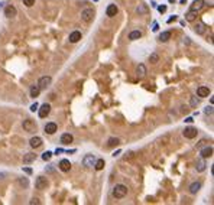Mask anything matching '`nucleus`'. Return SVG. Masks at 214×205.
I'll return each mask as SVG.
<instances>
[{
	"mask_svg": "<svg viewBox=\"0 0 214 205\" xmlns=\"http://www.w3.org/2000/svg\"><path fill=\"white\" fill-rule=\"evenodd\" d=\"M126 195H127V186H126V185L119 184L113 188V196H114L116 199H122Z\"/></svg>",
	"mask_w": 214,
	"mask_h": 205,
	"instance_id": "1",
	"label": "nucleus"
},
{
	"mask_svg": "<svg viewBox=\"0 0 214 205\" xmlns=\"http://www.w3.org/2000/svg\"><path fill=\"white\" fill-rule=\"evenodd\" d=\"M94 16H96V12H94V9H91V7H88V9H84V10L81 12V19H83V22H85V23H90V22H93Z\"/></svg>",
	"mask_w": 214,
	"mask_h": 205,
	"instance_id": "2",
	"label": "nucleus"
},
{
	"mask_svg": "<svg viewBox=\"0 0 214 205\" xmlns=\"http://www.w3.org/2000/svg\"><path fill=\"white\" fill-rule=\"evenodd\" d=\"M23 129L26 130L28 133H34V131H36V123H35L34 120H31V119H26V120H23Z\"/></svg>",
	"mask_w": 214,
	"mask_h": 205,
	"instance_id": "3",
	"label": "nucleus"
},
{
	"mask_svg": "<svg viewBox=\"0 0 214 205\" xmlns=\"http://www.w3.org/2000/svg\"><path fill=\"white\" fill-rule=\"evenodd\" d=\"M51 82H52V78H51V77H41L39 81H38V87H39L41 91H42V90H46L48 87L51 85Z\"/></svg>",
	"mask_w": 214,
	"mask_h": 205,
	"instance_id": "4",
	"label": "nucleus"
},
{
	"mask_svg": "<svg viewBox=\"0 0 214 205\" xmlns=\"http://www.w3.org/2000/svg\"><path fill=\"white\" fill-rule=\"evenodd\" d=\"M46 186H48V179L44 176H38L35 181V188L36 189H46Z\"/></svg>",
	"mask_w": 214,
	"mask_h": 205,
	"instance_id": "5",
	"label": "nucleus"
},
{
	"mask_svg": "<svg viewBox=\"0 0 214 205\" xmlns=\"http://www.w3.org/2000/svg\"><path fill=\"white\" fill-rule=\"evenodd\" d=\"M96 156L94 155H85L84 156V159H83V165L85 166V168H93L94 166V163H96Z\"/></svg>",
	"mask_w": 214,
	"mask_h": 205,
	"instance_id": "6",
	"label": "nucleus"
},
{
	"mask_svg": "<svg viewBox=\"0 0 214 205\" xmlns=\"http://www.w3.org/2000/svg\"><path fill=\"white\" fill-rule=\"evenodd\" d=\"M197 129L195 127H185V130L182 131V134H184V137H187V139H194L195 136H197Z\"/></svg>",
	"mask_w": 214,
	"mask_h": 205,
	"instance_id": "7",
	"label": "nucleus"
},
{
	"mask_svg": "<svg viewBox=\"0 0 214 205\" xmlns=\"http://www.w3.org/2000/svg\"><path fill=\"white\" fill-rule=\"evenodd\" d=\"M38 110H39V117H41V119H45L46 116L51 113V106L45 103V104H42L41 108H38Z\"/></svg>",
	"mask_w": 214,
	"mask_h": 205,
	"instance_id": "8",
	"label": "nucleus"
},
{
	"mask_svg": "<svg viewBox=\"0 0 214 205\" xmlns=\"http://www.w3.org/2000/svg\"><path fill=\"white\" fill-rule=\"evenodd\" d=\"M207 31V26H205V23L203 22H198L195 26H194V32L197 33V35H204Z\"/></svg>",
	"mask_w": 214,
	"mask_h": 205,
	"instance_id": "9",
	"label": "nucleus"
},
{
	"mask_svg": "<svg viewBox=\"0 0 214 205\" xmlns=\"http://www.w3.org/2000/svg\"><path fill=\"white\" fill-rule=\"evenodd\" d=\"M204 0H194L192 1V4H191V9L190 10H194V12H198V10H201L204 7Z\"/></svg>",
	"mask_w": 214,
	"mask_h": 205,
	"instance_id": "10",
	"label": "nucleus"
},
{
	"mask_svg": "<svg viewBox=\"0 0 214 205\" xmlns=\"http://www.w3.org/2000/svg\"><path fill=\"white\" fill-rule=\"evenodd\" d=\"M208 94H210V90H208V87L201 85V87H198V88H197V96H198V97H201V98L208 97Z\"/></svg>",
	"mask_w": 214,
	"mask_h": 205,
	"instance_id": "11",
	"label": "nucleus"
},
{
	"mask_svg": "<svg viewBox=\"0 0 214 205\" xmlns=\"http://www.w3.org/2000/svg\"><path fill=\"white\" fill-rule=\"evenodd\" d=\"M16 13H18V10H16L15 6H12V4L6 6V9H4V16L6 18H13V16H16Z\"/></svg>",
	"mask_w": 214,
	"mask_h": 205,
	"instance_id": "12",
	"label": "nucleus"
},
{
	"mask_svg": "<svg viewBox=\"0 0 214 205\" xmlns=\"http://www.w3.org/2000/svg\"><path fill=\"white\" fill-rule=\"evenodd\" d=\"M106 15H107L109 18H114V16L117 15V6H116V4H109L107 9H106Z\"/></svg>",
	"mask_w": 214,
	"mask_h": 205,
	"instance_id": "13",
	"label": "nucleus"
},
{
	"mask_svg": "<svg viewBox=\"0 0 214 205\" xmlns=\"http://www.w3.org/2000/svg\"><path fill=\"white\" fill-rule=\"evenodd\" d=\"M29 144H31V147L38 149V147H41V146H42V139H41V137H38V136H35V137H32V139L29 140Z\"/></svg>",
	"mask_w": 214,
	"mask_h": 205,
	"instance_id": "14",
	"label": "nucleus"
},
{
	"mask_svg": "<svg viewBox=\"0 0 214 205\" xmlns=\"http://www.w3.org/2000/svg\"><path fill=\"white\" fill-rule=\"evenodd\" d=\"M200 155H201V158H204V159H207V158H211V156H213V147H211V146H207V147H204V149H201Z\"/></svg>",
	"mask_w": 214,
	"mask_h": 205,
	"instance_id": "15",
	"label": "nucleus"
},
{
	"mask_svg": "<svg viewBox=\"0 0 214 205\" xmlns=\"http://www.w3.org/2000/svg\"><path fill=\"white\" fill-rule=\"evenodd\" d=\"M58 166H59V169H61L62 172H69V169H71V163H69V160H67V159H62Z\"/></svg>",
	"mask_w": 214,
	"mask_h": 205,
	"instance_id": "16",
	"label": "nucleus"
},
{
	"mask_svg": "<svg viewBox=\"0 0 214 205\" xmlns=\"http://www.w3.org/2000/svg\"><path fill=\"white\" fill-rule=\"evenodd\" d=\"M205 168H207V162H205V159H204V158L198 159V160H197V165H195V169H197L198 172H204Z\"/></svg>",
	"mask_w": 214,
	"mask_h": 205,
	"instance_id": "17",
	"label": "nucleus"
},
{
	"mask_svg": "<svg viewBox=\"0 0 214 205\" xmlns=\"http://www.w3.org/2000/svg\"><path fill=\"white\" fill-rule=\"evenodd\" d=\"M44 129H45V133H48V134H54V133L56 131V129H58V127H56L55 123H52V121H51V123H46Z\"/></svg>",
	"mask_w": 214,
	"mask_h": 205,
	"instance_id": "18",
	"label": "nucleus"
},
{
	"mask_svg": "<svg viewBox=\"0 0 214 205\" xmlns=\"http://www.w3.org/2000/svg\"><path fill=\"white\" fill-rule=\"evenodd\" d=\"M68 39H69V42L71 43H77L80 39H81V32H80V31H74V32L69 35Z\"/></svg>",
	"mask_w": 214,
	"mask_h": 205,
	"instance_id": "19",
	"label": "nucleus"
},
{
	"mask_svg": "<svg viewBox=\"0 0 214 205\" xmlns=\"http://www.w3.org/2000/svg\"><path fill=\"white\" fill-rule=\"evenodd\" d=\"M74 140V137H72V134H69V133H64L62 136H61V143L62 144H69V143H72Z\"/></svg>",
	"mask_w": 214,
	"mask_h": 205,
	"instance_id": "20",
	"label": "nucleus"
},
{
	"mask_svg": "<svg viewBox=\"0 0 214 205\" xmlns=\"http://www.w3.org/2000/svg\"><path fill=\"white\" fill-rule=\"evenodd\" d=\"M200 188H201V184H200V182H192L191 185H190V188H188V189H190V194H197V192H198V191H200Z\"/></svg>",
	"mask_w": 214,
	"mask_h": 205,
	"instance_id": "21",
	"label": "nucleus"
},
{
	"mask_svg": "<svg viewBox=\"0 0 214 205\" xmlns=\"http://www.w3.org/2000/svg\"><path fill=\"white\" fill-rule=\"evenodd\" d=\"M104 166H106L104 159H97V160H96V163H94V169H96V171H103V169H104Z\"/></svg>",
	"mask_w": 214,
	"mask_h": 205,
	"instance_id": "22",
	"label": "nucleus"
},
{
	"mask_svg": "<svg viewBox=\"0 0 214 205\" xmlns=\"http://www.w3.org/2000/svg\"><path fill=\"white\" fill-rule=\"evenodd\" d=\"M36 159V155L34 153H26L25 156H23V163H32Z\"/></svg>",
	"mask_w": 214,
	"mask_h": 205,
	"instance_id": "23",
	"label": "nucleus"
},
{
	"mask_svg": "<svg viewBox=\"0 0 214 205\" xmlns=\"http://www.w3.org/2000/svg\"><path fill=\"white\" fill-rule=\"evenodd\" d=\"M197 13H198V12L190 10L187 15H185V20H187V22H194L195 19H197Z\"/></svg>",
	"mask_w": 214,
	"mask_h": 205,
	"instance_id": "24",
	"label": "nucleus"
},
{
	"mask_svg": "<svg viewBox=\"0 0 214 205\" xmlns=\"http://www.w3.org/2000/svg\"><path fill=\"white\" fill-rule=\"evenodd\" d=\"M169 39H171V32H169V31L162 32L159 35V41H161V42H168Z\"/></svg>",
	"mask_w": 214,
	"mask_h": 205,
	"instance_id": "25",
	"label": "nucleus"
},
{
	"mask_svg": "<svg viewBox=\"0 0 214 205\" xmlns=\"http://www.w3.org/2000/svg\"><path fill=\"white\" fill-rule=\"evenodd\" d=\"M142 38V32L140 31H133V32H130L129 35V39L130 41H136V39H140Z\"/></svg>",
	"mask_w": 214,
	"mask_h": 205,
	"instance_id": "26",
	"label": "nucleus"
},
{
	"mask_svg": "<svg viewBox=\"0 0 214 205\" xmlns=\"http://www.w3.org/2000/svg\"><path fill=\"white\" fill-rule=\"evenodd\" d=\"M39 93H41V88L38 87V84H36V85H32V88H31V97L36 98L39 96Z\"/></svg>",
	"mask_w": 214,
	"mask_h": 205,
	"instance_id": "27",
	"label": "nucleus"
},
{
	"mask_svg": "<svg viewBox=\"0 0 214 205\" xmlns=\"http://www.w3.org/2000/svg\"><path fill=\"white\" fill-rule=\"evenodd\" d=\"M136 72H137V75H139V77H145V75H146V66H145L143 64H140L139 66H137Z\"/></svg>",
	"mask_w": 214,
	"mask_h": 205,
	"instance_id": "28",
	"label": "nucleus"
},
{
	"mask_svg": "<svg viewBox=\"0 0 214 205\" xmlns=\"http://www.w3.org/2000/svg\"><path fill=\"white\" fill-rule=\"evenodd\" d=\"M136 12H137L139 15H146V13H148L146 4H139V6L136 7Z\"/></svg>",
	"mask_w": 214,
	"mask_h": 205,
	"instance_id": "29",
	"label": "nucleus"
},
{
	"mask_svg": "<svg viewBox=\"0 0 214 205\" xmlns=\"http://www.w3.org/2000/svg\"><path fill=\"white\" fill-rule=\"evenodd\" d=\"M149 61H150L152 64H158V62H159V55L155 54V52H153V54H150V56H149Z\"/></svg>",
	"mask_w": 214,
	"mask_h": 205,
	"instance_id": "30",
	"label": "nucleus"
},
{
	"mask_svg": "<svg viewBox=\"0 0 214 205\" xmlns=\"http://www.w3.org/2000/svg\"><path fill=\"white\" fill-rule=\"evenodd\" d=\"M119 143H120V140H119L117 137H110V139H109V142H107V144H109V146H117Z\"/></svg>",
	"mask_w": 214,
	"mask_h": 205,
	"instance_id": "31",
	"label": "nucleus"
},
{
	"mask_svg": "<svg viewBox=\"0 0 214 205\" xmlns=\"http://www.w3.org/2000/svg\"><path fill=\"white\" fill-rule=\"evenodd\" d=\"M19 184L22 185L23 188H28V186H29V181H28L26 178H20V179H19Z\"/></svg>",
	"mask_w": 214,
	"mask_h": 205,
	"instance_id": "32",
	"label": "nucleus"
},
{
	"mask_svg": "<svg viewBox=\"0 0 214 205\" xmlns=\"http://www.w3.org/2000/svg\"><path fill=\"white\" fill-rule=\"evenodd\" d=\"M213 106H207V107L204 108V114H207V116H210V114H213Z\"/></svg>",
	"mask_w": 214,
	"mask_h": 205,
	"instance_id": "33",
	"label": "nucleus"
},
{
	"mask_svg": "<svg viewBox=\"0 0 214 205\" xmlns=\"http://www.w3.org/2000/svg\"><path fill=\"white\" fill-rule=\"evenodd\" d=\"M51 158H52V152H45V153L42 155V159H44L45 162H46V160H49Z\"/></svg>",
	"mask_w": 214,
	"mask_h": 205,
	"instance_id": "34",
	"label": "nucleus"
},
{
	"mask_svg": "<svg viewBox=\"0 0 214 205\" xmlns=\"http://www.w3.org/2000/svg\"><path fill=\"white\" fill-rule=\"evenodd\" d=\"M23 4H25L26 7H32L35 4V0H23Z\"/></svg>",
	"mask_w": 214,
	"mask_h": 205,
	"instance_id": "35",
	"label": "nucleus"
},
{
	"mask_svg": "<svg viewBox=\"0 0 214 205\" xmlns=\"http://www.w3.org/2000/svg\"><path fill=\"white\" fill-rule=\"evenodd\" d=\"M198 103H200V101H198L195 97L191 98V106H192V107H197V106H198Z\"/></svg>",
	"mask_w": 214,
	"mask_h": 205,
	"instance_id": "36",
	"label": "nucleus"
},
{
	"mask_svg": "<svg viewBox=\"0 0 214 205\" xmlns=\"http://www.w3.org/2000/svg\"><path fill=\"white\" fill-rule=\"evenodd\" d=\"M158 10H159V13H165V12H167V6H164V4H162V6H158Z\"/></svg>",
	"mask_w": 214,
	"mask_h": 205,
	"instance_id": "37",
	"label": "nucleus"
},
{
	"mask_svg": "<svg viewBox=\"0 0 214 205\" xmlns=\"http://www.w3.org/2000/svg\"><path fill=\"white\" fill-rule=\"evenodd\" d=\"M38 107H39V106H38V103L32 104V106H31V111H36V110H38Z\"/></svg>",
	"mask_w": 214,
	"mask_h": 205,
	"instance_id": "38",
	"label": "nucleus"
},
{
	"mask_svg": "<svg viewBox=\"0 0 214 205\" xmlns=\"http://www.w3.org/2000/svg\"><path fill=\"white\" fill-rule=\"evenodd\" d=\"M29 204H31V205H34V204L39 205V204H41V202H39V199H36V198H34V199H32V201H31V202H29Z\"/></svg>",
	"mask_w": 214,
	"mask_h": 205,
	"instance_id": "39",
	"label": "nucleus"
},
{
	"mask_svg": "<svg viewBox=\"0 0 214 205\" xmlns=\"http://www.w3.org/2000/svg\"><path fill=\"white\" fill-rule=\"evenodd\" d=\"M158 29H159V26H158V23L155 22V23H153V28H152V31H153V32H158Z\"/></svg>",
	"mask_w": 214,
	"mask_h": 205,
	"instance_id": "40",
	"label": "nucleus"
},
{
	"mask_svg": "<svg viewBox=\"0 0 214 205\" xmlns=\"http://www.w3.org/2000/svg\"><path fill=\"white\" fill-rule=\"evenodd\" d=\"M174 20H177V16H175V15L169 18V19H168V23H172V22H174Z\"/></svg>",
	"mask_w": 214,
	"mask_h": 205,
	"instance_id": "41",
	"label": "nucleus"
},
{
	"mask_svg": "<svg viewBox=\"0 0 214 205\" xmlns=\"http://www.w3.org/2000/svg\"><path fill=\"white\" fill-rule=\"evenodd\" d=\"M23 171H25L26 173H32V169H31V168H25Z\"/></svg>",
	"mask_w": 214,
	"mask_h": 205,
	"instance_id": "42",
	"label": "nucleus"
},
{
	"mask_svg": "<svg viewBox=\"0 0 214 205\" xmlns=\"http://www.w3.org/2000/svg\"><path fill=\"white\" fill-rule=\"evenodd\" d=\"M185 121H187V123H192V121H194V119H192V117H187V119H185Z\"/></svg>",
	"mask_w": 214,
	"mask_h": 205,
	"instance_id": "43",
	"label": "nucleus"
},
{
	"mask_svg": "<svg viewBox=\"0 0 214 205\" xmlns=\"http://www.w3.org/2000/svg\"><path fill=\"white\" fill-rule=\"evenodd\" d=\"M120 152H122V150H116L114 153H113V156H114V158H116V156H119V155H120Z\"/></svg>",
	"mask_w": 214,
	"mask_h": 205,
	"instance_id": "44",
	"label": "nucleus"
},
{
	"mask_svg": "<svg viewBox=\"0 0 214 205\" xmlns=\"http://www.w3.org/2000/svg\"><path fill=\"white\" fill-rule=\"evenodd\" d=\"M62 152H64V150H62V149H56V150H55V153H56V155H58V153H62Z\"/></svg>",
	"mask_w": 214,
	"mask_h": 205,
	"instance_id": "45",
	"label": "nucleus"
},
{
	"mask_svg": "<svg viewBox=\"0 0 214 205\" xmlns=\"http://www.w3.org/2000/svg\"><path fill=\"white\" fill-rule=\"evenodd\" d=\"M204 1H207V3H210V4L213 6V0H204Z\"/></svg>",
	"mask_w": 214,
	"mask_h": 205,
	"instance_id": "46",
	"label": "nucleus"
},
{
	"mask_svg": "<svg viewBox=\"0 0 214 205\" xmlns=\"http://www.w3.org/2000/svg\"><path fill=\"white\" fill-rule=\"evenodd\" d=\"M187 3V0H181V4H185Z\"/></svg>",
	"mask_w": 214,
	"mask_h": 205,
	"instance_id": "47",
	"label": "nucleus"
},
{
	"mask_svg": "<svg viewBox=\"0 0 214 205\" xmlns=\"http://www.w3.org/2000/svg\"><path fill=\"white\" fill-rule=\"evenodd\" d=\"M169 3H174V1H175V0H168Z\"/></svg>",
	"mask_w": 214,
	"mask_h": 205,
	"instance_id": "48",
	"label": "nucleus"
},
{
	"mask_svg": "<svg viewBox=\"0 0 214 205\" xmlns=\"http://www.w3.org/2000/svg\"><path fill=\"white\" fill-rule=\"evenodd\" d=\"M1 4H3V3H0V7H1Z\"/></svg>",
	"mask_w": 214,
	"mask_h": 205,
	"instance_id": "49",
	"label": "nucleus"
}]
</instances>
